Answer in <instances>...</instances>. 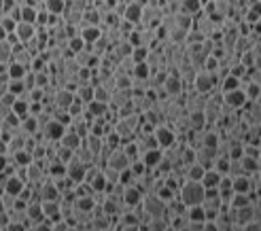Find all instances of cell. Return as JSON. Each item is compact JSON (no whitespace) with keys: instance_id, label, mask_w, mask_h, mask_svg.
<instances>
[{"instance_id":"obj_13","label":"cell","mask_w":261,"mask_h":231,"mask_svg":"<svg viewBox=\"0 0 261 231\" xmlns=\"http://www.w3.org/2000/svg\"><path fill=\"white\" fill-rule=\"evenodd\" d=\"M96 206H98L96 195H79V198H75V201H73V210H76V212H81V214H89V216Z\"/></svg>"},{"instance_id":"obj_48","label":"cell","mask_w":261,"mask_h":231,"mask_svg":"<svg viewBox=\"0 0 261 231\" xmlns=\"http://www.w3.org/2000/svg\"><path fill=\"white\" fill-rule=\"evenodd\" d=\"M0 155H6V142L0 138Z\"/></svg>"},{"instance_id":"obj_18","label":"cell","mask_w":261,"mask_h":231,"mask_svg":"<svg viewBox=\"0 0 261 231\" xmlns=\"http://www.w3.org/2000/svg\"><path fill=\"white\" fill-rule=\"evenodd\" d=\"M58 144H62V146H66V149H70V151H76L79 146L83 144V138L76 134L75 130H70V128H66V132H64V136H62L60 140H58Z\"/></svg>"},{"instance_id":"obj_14","label":"cell","mask_w":261,"mask_h":231,"mask_svg":"<svg viewBox=\"0 0 261 231\" xmlns=\"http://www.w3.org/2000/svg\"><path fill=\"white\" fill-rule=\"evenodd\" d=\"M140 17H143V6L138 2H132V0L125 2V9H123V15H121L123 22L136 26V24H140Z\"/></svg>"},{"instance_id":"obj_2","label":"cell","mask_w":261,"mask_h":231,"mask_svg":"<svg viewBox=\"0 0 261 231\" xmlns=\"http://www.w3.org/2000/svg\"><path fill=\"white\" fill-rule=\"evenodd\" d=\"M193 87H195V94H200V96H210L215 92V87H219V76L217 72H208V70H195V74H193Z\"/></svg>"},{"instance_id":"obj_26","label":"cell","mask_w":261,"mask_h":231,"mask_svg":"<svg viewBox=\"0 0 261 231\" xmlns=\"http://www.w3.org/2000/svg\"><path fill=\"white\" fill-rule=\"evenodd\" d=\"M9 159H11V162L15 164L17 167H26V165H30V164L34 162L32 153H30V151H26V149H22V151H15V153H11V155H9Z\"/></svg>"},{"instance_id":"obj_36","label":"cell","mask_w":261,"mask_h":231,"mask_svg":"<svg viewBox=\"0 0 261 231\" xmlns=\"http://www.w3.org/2000/svg\"><path fill=\"white\" fill-rule=\"evenodd\" d=\"M6 92H11L13 96H17V98L26 96V85H24V81H22V79H9V81H6Z\"/></svg>"},{"instance_id":"obj_38","label":"cell","mask_w":261,"mask_h":231,"mask_svg":"<svg viewBox=\"0 0 261 231\" xmlns=\"http://www.w3.org/2000/svg\"><path fill=\"white\" fill-rule=\"evenodd\" d=\"M91 189H94V193L96 195H104L107 193V180H104V176H102V172H98L94 178H91Z\"/></svg>"},{"instance_id":"obj_3","label":"cell","mask_w":261,"mask_h":231,"mask_svg":"<svg viewBox=\"0 0 261 231\" xmlns=\"http://www.w3.org/2000/svg\"><path fill=\"white\" fill-rule=\"evenodd\" d=\"M140 210L153 219V216H168V204L161 198H157L153 191L151 193H143V199H140Z\"/></svg>"},{"instance_id":"obj_42","label":"cell","mask_w":261,"mask_h":231,"mask_svg":"<svg viewBox=\"0 0 261 231\" xmlns=\"http://www.w3.org/2000/svg\"><path fill=\"white\" fill-rule=\"evenodd\" d=\"M100 172H102V176H104V180H107L109 185H117L119 183V170H115V167L104 165Z\"/></svg>"},{"instance_id":"obj_21","label":"cell","mask_w":261,"mask_h":231,"mask_svg":"<svg viewBox=\"0 0 261 231\" xmlns=\"http://www.w3.org/2000/svg\"><path fill=\"white\" fill-rule=\"evenodd\" d=\"M85 110L91 117H109L111 115V104L109 102H98V100H91L89 104H85Z\"/></svg>"},{"instance_id":"obj_4","label":"cell","mask_w":261,"mask_h":231,"mask_svg":"<svg viewBox=\"0 0 261 231\" xmlns=\"http://www.w3.org/2000/svg\"><path fill=\"white\" fill-rule=\"evenodd\" d=\"M153 136H155V140H157V146L161 151L164 149H170V146H174L176 144V134H174V130L172 128H168V125H164V123H157L153 128Z\"/></svg>"},{"instance_id":"obj_44","label":"cell","mask_w":261,"mask_h":231,"mask_svg":"<svg viewBox=\"0 0 261 231\" xmlns=\"http://www.w3.org/2000/svg\"><path fill=\"white\" fill-rule=\"evenodd\" d=\"M49 83H51V74H49L47 70H43V72H34V87L45 89Z\"/></svg>"},{"instance_id":"obj_5","label":"cell","mask_w":261,"mask_h":231,"mask_svg":"<svg viewBox=\"0 0 261 231\" xmlns=\"http://www.w3.org/2000/svg\"><path fill=\"white\" fill-rule=\"evenodd\" d=\"M85 170H87V165L83 164L76 155H73V159H70V162L66 164V178H68L73 185L83 183V176H85Z\"/></svg>"},{"instance_id":"obj_16","label":"cell","mask_w":261,"mask_h":231,"mask_svg":"<svg viewBox=\"0 0 261 231\" xmlns=\"http://www.w3.org/2000/svg\"><path fill=\"white\" fill-rule=\"evenodd\" d=\"M161 157H164V151L161 149H147L140 153V162L147 165V170H155L157 164L161 162Z\"/></svg>"},{"instance_id":"obj_15","label":"cell","mask_w":261,"mask_h":231,"mask_svg":"<svg viewBox=\"0 0 261 231\" xmlns=\"http://www.w3.org/2000/svg\"><path fill=\"white\" fill-rule=\"evenodd\" d=\"M15 36L19 38V43H28V40H32L34 36H37V26L34 24H28V22H17L15 26Z\"/></svg>"},{"instance_id":"obj_35","label":"cell","mask_w":261,"mask_h":231,"mask_svg":"<svg viewBox=\"0 0 261 231\" xmlns=\"http://www.w3.org/2000/svg\"><path fill=\"white\" fill-rule=\"evenodd\" d=\"M202 208L204 210H215V212H221V208H223L221 195H208V198H204Z\"/></svg>"},{"instance_id":"obj_9","label":"cell","mask_w":261,"mask_h":231,"mask_svg":"<svg viewBox=\"0 0 261 231\" xmlns=\"http://www.w3.org/2000/svg\"><path fill=\"white\" fill-rule=\"evenodd\" d=\"M140 199H143V191L136 187V185H123V191H121V201L125 208H136L140 206Z\"/></svg>"},{"instance_id":"obj_29","label":"cell","mask_w":261,"mask_h":231,"mask_svg":"<svg viewBox=\"0 0 261 231\" xmlns=\"http://www.w3.org/2000/svg\"><path fill=\"white\" fill-rule=\"evenodd\" d=\"M193 15L189 13H183V11H176L174 13V28H181V30H191L193 28Z\"/></svg>"},{"instance_id":"obj_1","label":"cell","mask_w":261,"mask_h":231,"mask_svg":"<svg viewBox=\"0 0 261 231\" xmlns=\"http://www.w3.org/2000/svg\"><path fill=\"white\" fill-rule=\"evenodd\" d=\"M204 187L200 180H189V178H183V183L176 187V193H179V199L183 201V206L189 208V206H197L204 201Z\"/></svg>"},{"instance_id":"obj_12","label":"cell","mask_w":261,"mask_h":231,"mask_svg":"<svg viewBox=\"0 0 261 231\" xmlns=\"http://www.w3.org/2000/svg\"><path fill=\"white\" fill-rule=\"evenodd\" d=\"M40 208H43V216L49 221H60V219H64L62 216V204H60V199H40Z\"/></svg>"},{"instance_id":"obj_34","label":"cell","mask_w":261,"mask_h":231,"mask_svg":"<svg viewBox=\"0 0 261 231\" xmlns=\"http://www.w3.org/2000/svg\"><path fill=\"white\" fill-rule=\"evenodd\" d=\"M238 162H240V167H242L244 174H255V172H259V159H253L249 155H242V157L238 159Z\"/></svg>"},{"instance_id":"obj_33","label":"cell","mask_w":261,"mask_h":231,"mask_svg":"<svg viewBox=\"0 0 261 231\" xmlns=\"http://www.w3.org/2000/svg\"><path fill=\"white\" fill-rule=\"evenodd\" d=\"M204 167L197 164V162H193V164H189V165H185V174H183V178H189V180H202V176H204Z\"/></svg>"},{"instance_id":"obj_23","label":"cell","mask_w":261,"mask_h":231,"mask_svg":"<svg viewBox=\"0 0 261 231\" xmlns=\"http://www.w3.org/2000/svg\"><path fill=\"white\" fill-rule=\"evenodd\" d=\"M24 212H26V219L28 221H40V219H45L43 216V208H40V199H30L26 204L24 208Z\"/></svg>"},{"instance_id":"obj_46","label":"cell","mask_w":261,"mask_h":231,"mask_svg":"<svg viewBox=\"0 0 261 231\" xmlns=\"http://www.w3.org/2000/svg\"><path fill=\"white\" fill-rule=\"evenodd\" d=\"M259 227H261V223L255 221V219H251V221H246V223H244L240 231H259Z\"/></svg>"},{"instance_id":"obj_22","label":"cell","mask_w":261,"mask_h":231,"mask_svg":"<svg viewBox=\"0 0 261 231\" xmlns=\"http://www.w3.org/2000/svg\"><path fill=\"white\" fill-rule=\"evenodd\" d=\"M81 26H102V11L96 9V6H89V9H85V11H83Z\"/></svg>"},{"instance_id":"obj_10","label":"cell","mask_w":261,"mask_h":231,"mask_svg":"<svg viewBox=\"0 0 261 231\" xmlns=\"http://www.w3.org/2000/svg\"><path fill=\"white\" fill-rule=\"evenodd\" d=\"M130 157L123 153V149L121 146H117V149H111V153H109V157H107V165H111V167H115V170H125V167H130Z\"/></svg>"},{"instance_id":"obj_47","label":"cell","mask_w":261,"mask_h":231,"mask_svg":"<svg viewBox=\"0 0 261 231\" xmlns=\"http://www.w3.org/2000/svg\"><path fill=\"white\" fill-rule=\"evenodd\" d=\"M6 164H9V155H0V172L6 167Z\"/></svg>"},{"instance_id":"obj_31","label":"cell","mask_w":261,"mask_h":231,"mask_svg":"<svg viewBox=\"0 0 261 231\" xmlns=\"http://www.w3.org/2000/svg\"><path fill=\"white\" fill-rule=\"evenodd\" d=\"M26 72H28V66L19 64L15 60H11L9 64H6V76H9V79H24Z\"/></svg>"},{"instance_id":"obj_8","label":"cell","mask_w":261,"mask_h":231,"mask_svg":"<svg viewBox=\"0 0 261 231\" xmlns=\"http://www.w3.org/2000/svg\"><path fill=\"white\" fill-rule=\"evenodd\" d=\"M183 89H185V87H183V79L179 74H172V72L166 76L164 85H161V92H164L168 98H172V100L183 94Z\"/></svg>"},{"instance_id":"obj_28","label":"cell","mask_w":261,"mask_h":231,"mask_svg":"<svg viewBox=\"0 0 261 231\" xmlns=\"http://www.w3.org/2000/svg\"><path fill=\"white\" fill-rule=\"evenodd\" d=\"M149 74H151V68L147 62H138V64H134L130 76L134 81H149Z\"/></svg>"},{"instance_id":"obj_43","label":"cell","mask_w":261,"mask_h":231,"mask_svg":"<svg viewBox=\"0 0 261 231\" xmlns=\"http://www.w3.org/2000/svg\"><path fill=\"white\" fill-rule=\"evenodd\" d=\"M94 100L111 104V89L104 87V85H94Z\"/></svg>"},{"instance_id":"obj_30","label":"cell","mask_w":261,"mask_h":231,"mask_svg":"<svg viewBox=\"0 0 261 231\" xmlns=\"http://www.w3.org/2000/svg\"><path fill=\"white\" fill-rule=\"evenodd\" d=\"M240 81H242V79H238V76H234V74L227 72L221 81H219V89H221V94L234 92V89H240Z\"/></svg>"},{"instance_id":"obj_41","label":"cell","mask_w":261,"mask_h":231,"mask_svg":"<svg viewBox=\"0 0 261 231\" xmlns=\"http://www.w3.org/2000/svg\"><path fill=\"white\" fill-rule=\"evenodd\" d=\"M19 22L34 24L37 22V9H32V6H19Z\"/></svg>"},{"instance_id":"obj_40","label":"cell","mask_w":261,"mask_h":231,"mask_svg":"<svg viewBox=\"0 0 261 231\" xmlns=\"http://www.w3.org/2000/svg\"><path fill=\"white\" fill-rule=\"evenodd\" d=\"M149 51H151L149 47L138 45V47L132 49V55H130V58L134 60V64H138V62H147V58H149Z\"/></svg>"},{"instance_id":"obj_19","label":"cell","mask_w":261,"mask_h":231,"mask_svg":"<svg viewBox=\"0 0 261 231\" xmlns=\"http://www.w3.org/2000/svg\"><path fill=\"white\" fill-rule=\"evenodd\" d=\"M81 146H83V149H87L94 157H98V155H100V151H102V146H104V142H102L100 136H96V134H91V132H87V136L83 138V144Z\"/></svg>"},{"instance_id":"obj_6","label":"cell","mask_w":261,"mask_h":231,"mask_svg":"<svg viewBox=\"0 0 261 231\" xmlns=\"http://www.w3.org/2000/svg\"><path fill=\"white\" fill-rule=\"evenodd\" d=\"M40 132H43V136H45V140H47V142H58V140L62 138V136H64V132H66V125L64 123H60L58 121V119H49V121L43 125V130H40Z\"/></svg>"},{"instance_id":"obj_25","label":"cell","mask_w":261,"mask_h":231,"mask_svg":"<svg viewBox=\"0 0 261 231\" xmlns=\"http://www.w3.org/2000/svg\"><path fill=\"white\" fill-rule=\"evenodd\" d=\"M75 98L76 100H81L83 104H89L91 100H94V85H91V83H81V85H76Z\"/></svg>"},{"instance_id":"obj_50","label":"cell","mask_w":261,"mask_h":231,"mask_svg":"<svg viewBox=\"0 0 261 231\" xmlns=\"http://www.w3.org/2000/svg\"><path fill=\"white\" fill-rule=\"evenodd\" d=\"M210 2H213V0H210Z\"/></svg>"},{"instance_id":"obj_37","label":"cell","mask_w":261,"mask_h":231,"mask_svg":"<svg viewBox=\"0 0 261 231\" xmlns=\"http://www.w3.org/2000/svg\"><path fill=\"white\" fill-rule=\"evenodd\" d=\"M219 180H221V174H219L217 170H213V167H210V170L204 172V176H202L200 183L208 189V187H217V185H219Z\"/></svg>"},{"instance_id":"obj_27","label":"cell","mask_w":261,"mask_h":231,"mask_svg":"<svg viewBox=\"0 0 261 231\" xmlns=\"http://www.w3.org/2000/svg\"><path fill=\"white\" fill-rule=\"evenodd\" d=\"M43 9L49 15H64L66 0H43Z\"/></svg>"},{"instance_id":"obj_49","label":"cell","mask_w":261,"mask_h":231,"mask_svg":"<svg viewBox=\"0 0 261 231\" xmlns=\"http://www.w3.org/2000/svg\"><path fill=\"white\" fill-rule=\"evenodd\" d=\"M4 38H6V32H4V28L0 26V40H4Z\"/></svg>"},{"instance_id":"obj_17","label":"cell","mask_w":261,"mask_h":231,"mask_svg":"<svg viewBox=\"0 0 261 231\" xmlns=\"http://www.w3.org/2000/svg\"><path fill=\"white\" fill-rule=\"evenodd\" d=\"M253 191V183L249 174H236L231 176V193H251Z\"/></svg>"},{"instance_id":"obj_11","label":"cell","mask_w":261,"mask_h":231,"mask_svg":"<svg viewBox=\"0 0 261 231\" xmlns=\"http://www.w3.org/2000/svg\"><path fill=\"white\" fill-rule=\"evenodd\" d=\"M24 187H26V180L22 176H17V174H9L4 180V185H2V193L6 195H13V198H19L24 191Z\"/></svg>"},{"instance_id":"obj_7","label":"cell","mask_w":261,"mask_h":231,"mask_svg":"<svg viewBox=\"0 0 261 231\" xmlns=\"http://www.w3.org/2000/svg\"><path fill=\"white\" fill-rule=\"evenodd\" d=\"M73 100H75V92H70V89H66V87H58L51 94V106L60 108V110H68Z\"/></svg>"},{"instance_id":"obj_45","label":"cell","mask_w":261,"mask_h":231,"mask_svg":"<svg viewBox=\"0 0 261 231\" xmlns=\"http://www.w3.org/2000/svg\"><path fill=\"white\" fill-rule=\"evenodd\" d=\"M0 26L4 28V32L6 34H11L13 30H15V26H17V22L13 17H9V15H2V19H0Z\"/></svg>"},{"instance_id":"obj_32","label":"cell","mask_w":261,"mask_h":231,"mask_svg":"<svg viewBox=\"0 0 261 231\" xmlns=\"http://www.w3.org/2000/svg\"><path fill=\"white\" fill-rule=\"evenodd\" d=\"M28 110H30V102H28V98L22 96V98H17L15 102H13V106H11V113L13 115H17L19 119H24L28 115Z\"/></svg>"},{"instance_id":"obj_24","label":"cell","mask_w":261,"mask_h":231,"mask_svg":"<svg viewBox=\"0 0 261 231\" xmlns=\"http://www.w3.org/2000/svg\"><path fill=\"white\" fill-rule=\"evenodd\" d=\"M19 132L26 136H34L38 132V121H37V117H32V115H26L24 119H19Z\"/></svg>"},{"instance_id":"obj_20","label":"cell","mask_w":261,"mask_h":231,"mask_svg":"<svg viewBox=\"0 0 261 231\" xmlns=\"http://www.w3.org/2000/svg\"><path fill=\"white\" fill-rule=\"evenodd\" d=\"M100 34H102V28L100 26H81V30H79V36L85 40L87 49H91V45L96 43Z\"/></svg>"},{"instance_id":"obj_39","label":"cell","mask_w":261,"mask_h":231,"mask_svg":"<svg viewBox=\"0 0 261 231\" xmlns=\"http://www.w3.org/2000/svg\"><path fill=\"white\" fill-rule=\"evenodd\" d=\"M13 60V45H9L6 40H0V66L9 64Z\"/></svg>"}]
</instances>
